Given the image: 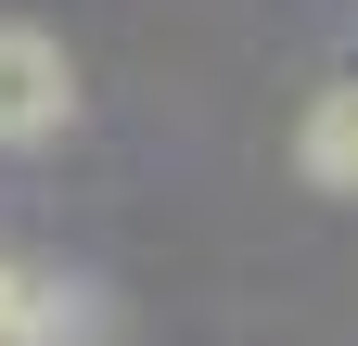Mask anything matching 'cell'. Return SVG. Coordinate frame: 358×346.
<instances>
[{
	"label": "cell",
	"instance_id": "6da1fadb",
	"mask_svg": "<svg viewBox=\"0 0 358 346\" xmlns=\"http://www.w3.org/2000/svg\"><path fill=\"white\" fill-rule=\"evenodd\" d=\"M64 128H77V64H64V39H52V26H0V154L64 141Z\"/></svg>",
	"mask_w": 358,
	"mask_h": 346
},
{
	"label": "cell",
	"instance_id": "7a4b0ae2",
	"mask_svg": "<svg viewBox=\"0 0 358 346\" xmlns=\"http://www.w3.org/2000/svg\"><path fill=\"white\" fill-rule=\"evenodd\" d=\"M294 167L320 193H358V77H333V90L294 116Z\"/></svg>",
	"mask_w": 358,
	"mask_h": 346
}]
</instances>
